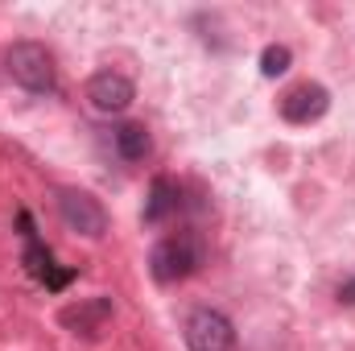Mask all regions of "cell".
<instances>
[{"label": "cell", "mask_w": 355, "mask_h": 351, "mask_svg": "<svg viewBox=\"0 0 355 351\" xmlns=\"http://www.w3.org/2000/svg\"><path fill=\"white\" fill-rule=\"evenodd\" d=\"M261 71H265V79L285 75V71H289V50H285V46H265V54H261Z\"/></svg>", "instance_id": "cell-11"}, {"label": "cell", "mask_w": 355, "mask_h": 351, "mask_svg": "<svg viewBox=\"0 0 355 351\" xmlns=\"http://www.w3.org/2000/svg\"><path fill=\"white\" fill-rule=\"evenodd\" d=\"M174 211H178L174 178H153V190H149V203H145V219L149 223H166Z\"/></svg>", "instance_id": "cell-9"}, {"label": "cell", "mask_w": 355, "mask_h": 351, "mask_svg": "<svg viewBox=\"0 0 355 351\" xmlns=\"http://www.w3.org/2000/svg\"><path fill=\"white\" fill-rule=\"evenodd\" d=\"M198 264H202V244H198V236H194V232H174V236H166V240L153 248L149 273H153L162 285H174V281H186Z\"/></svg>", "instance_id": "cell-2"}, {"label": "cell", "mask_w": 355, "mask_h": 351, "mask_svg": "<svg viewBox=\"0 0 355 351\" xmlns=\"http://www.w3.org/2000/svg\"><path fill=\"white\" fill-rule=\"evenodd\" d=\"M21 232H25V240H29V248H25V264H29V273H33L37 281H46L50 289H62V285L71 281V273H58V268H54L50 248H42V244H37V236H33L29 215H21Z\"/></svg>", "instance_id": "cell-8"}, {"label": "cell", "mask_w": 355, "mask_h": 351, "mask_svg": "<svg viewBox=\"0 0 355 351\" xmlns=\"http://www.w3.org/2000/svg\"><path fill=\"white\" fill-rule=\"evenodd\" d=\"M327 108H331V95H327V87H318V83H297L293 91L281 95V116L289 124H314Z\"/></svg>", "instance_id": "cell-5"}, {"label": "cell", "mask_w": 355, "mask_h": 351, "mask_svg": "<svg viewBox=\"0 0 355 351\" xmlns=\"http://www.w3.org/2000/svg\"><path fill=\"white\" fill-rule=\"evenodd\" d=\"M116 149H120L124 162H145L149 149H153V141H149L145 124H120L116 128Z\"/></svg>", "instance_id": "cell-10"}, {"label": "cell", "mask_w": 355, "mask_h": 351, "mask_svg": "<svg viewBox=\"0 0 355 351\" xmlns=\"http://www.w3.org/2000/svg\"><path fill=\"white\" fill-rule=\"evenodd\" d=\"M87 99L99 112H124L132 103V79H124L120 71H99L87 83Z\"/></svg>", "instance_id": "cell-6"}, {"label": "cell", "mask_w": 355, "mask_h": 351, "mask_svg": "<svg viewBox=\"0 0 355 351\" xmlns=\"http://www.w3.org/2000/svg\"><path fill=\"white\" fill-rule=\"evenodd\" d=\"M339 302H343V306H355V277L339 285Z\"/></svg>", "instance_id": "cell-12"}, {"label": "cell", "mask_w": 355, "mask_h": 351, "mask_svg": "<svg viewBox=\"0 0 355 351\" xmlns=\"http://www.w3.org/2000/svg\"><path fill=\"white\" fill-rule=\"evenodd\" d=\"M107 318H112V302H107V298L75 302V306H67V310L58 314V323H62L67 331H75V335H99Z\"/></svg>", "instance_id": "cell-7"}, {"label": "cell", "mask_w": 355, "mask_h": 351, "mask_svg": "<svg viewBox=\"0 0 355 351\" xmlns=\"http://www.w3.org/2000/svg\"><path fill=\"white\" fill-rule=\"evenodd\" d=\"M58 215H62V223L71 232H79L87 240H99L107 232V211H103V203L95 194H87V190H75V186L58 190Z\"/></svg>", "instance_id": "cell-3"}, {"label": "cell", "mask_w": 355, "mask_h": 351, "mask_svg": "<svg viewBox=\"0 0 355 351\" xmlns=\"http://www.w3.org/2000/svg\"><path fill=\"white\" fill-rule=\"evenodd\" d=\"M4 71H8V79L17 87L33 91V95H46V91H54V83H58L54 58H50V50L42 42H12L4 50Z\"/></svg>", "instance_id": "cell-1"}, {"label": "cell", "mask_w": 355, "mask_h": 351, "mask_svg": "<svg viewBox=\"0 0 355 351\" xmlns=\"http://www.w3.org/2000/svg\"><path fill=\"white\" fill-rule=\"evenodd\" d=\"M232 343H236V331H232L227 314L202 306L186 318V348L190 351H232Z\"/></svg>", "instance_id": "cell-4"}]
</instances>
